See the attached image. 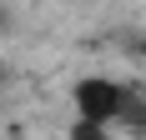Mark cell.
Returning a JSON list of instances; mask_svg holds the SVG:
<instances>
[{
  "mask_svg": "<svg viewBox=\"0 0 146 140\" xmlns=\"http://www.w3.org/2000/svg\"><path fill=\"white\" fill-rule=\"evenodd\" d=\"M71 105H76V120H96V125H121V115L131 105V90L111 75H81L71 85Z\"/></svg>",
  "mask_w": 146,
  "mask_h": 140,
  "instance_id": "6da1fadb",
  "label": "cell"
},
{
  "mask_svg": "<svg viewBox=\"0 0 146 140\" xmlns=\"http://www.w3.org/2000/svg\"><path fill=\"white\" fill-rule=\"evenodd\" d=\"M66 140H116V135H111V125H96V120H76Z\"/></svg>",
  "mask_w": 146,
  "mask_h": 140,
  "instance_id": "7a4b0ae2",
  "label": "cell"
},
{
  "mask_svg": "<svg viewBox=\"0 0 146 140\" xmlns=\"http://www.w3.org/2000/svg\"><path fill=\"white\" fill-rule=\"evenodd\" d=\"M136 50H141V60H146V35H141V45H136Z\"/></svg>",
  "mask_w": 146,
  "mask_h": 140,
  "instance_id": "3957f363",
  "label": "cell"
}]
</instances>
